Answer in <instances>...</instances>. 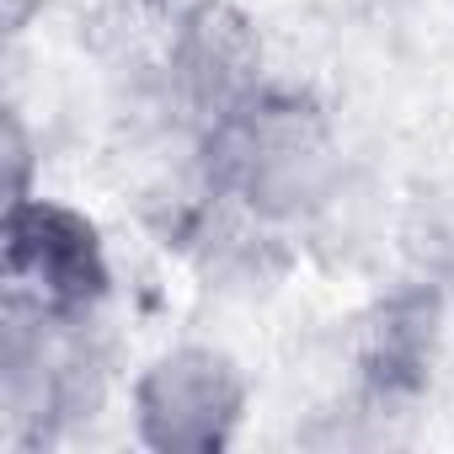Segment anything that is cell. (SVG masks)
I'll return each instance as SVG.
<instances>
[{"label":"cell","mask_w":454,"mask_h":454,"mask_svg":"<svg viewBox=\"0 0 454 454\" xmlns=\"http://www.w3.org/2000/svg\"><path fill=\"white\" fill-rule=\"evenodd\" d=\"M208 192L268 231L316 219L342 187V134L305 86L268 81L252 102L198 134Z\"/></svg>","instance_id":"1"},{"label":"cell","mask_w":454,"mask_h":454,"mask_svg":"<svg viewBox=\"0 0 454 454\" xmlns=\"http://www.w3.org/2000/svg\"><path fill=\"white\" fill-rule=\"evenodd\" d=\"M6 284L12 310L59 332L86 326L113 294V262L97 219L43 192L6 198Z\"/></svg>","instance_id":"2"},{"label":"cell","mask_w":454,"mask_h":454,"mask_svg":"<svg viewBox=\"0 0 454 454\" xmlns=\"http://www.w3.org/2000/svg\"><path fill=\"white\" fill-rule=\"evenodd\" d=\"M252 411V380L231 348H160L129 385L134 438L155 454H224Z\"/></svg>","instance_id":"3"},{"label":"cell","mask_w":454,"mask_h":454,"mask_svg":"<svg viewBox=\"0 0 454 454\" xmlns=\"http://www.w3.org/2000/svg\"><path fill=\"white\" fill-rule=\"evenodd\" d=\"M166 75L192 129H214L268 86L262 27L236 0H182L166 33Z\"/></svg>","instance_id":"4"},{"label":"cell","mask_w":454,"mask_h":454,"mask_svg":"<svg viewBox=\"0 0 454 454\" xmlns=\"http://www.w3.org/2000/svg\"><path fill=\"white\" fill-rule=\"evenodd\" d=\"M139 6H155V12H176L182 0H139Z\"/></svg>","instance_id":"5"}]
</instances>
